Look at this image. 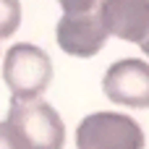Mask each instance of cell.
<instances>
[{"mask_svg":"<svg viewBox=\"0 0 149 149\" xmlns=\"http://www.w3.org/2000/svg\"><path fill=\"white\" fill-rule=\"evenodd\" d=\"M5 131L16 149H63V118L42 100H10Z\"/></svg>","mask_w":149,"mask_h":149,"instance_id":"6da1fadb","label":"cell"},{"mask_svg":"<svg viewBox=\"0 0 149 149\" xmlns=\"http://www.w3.org/2000/svg\"><path fill=\"white\" fill-rule=\"evenodd\" d=\"M3 79L13 100H39V94L50 86L52 63L45 50L21 42L8 50L3 63Z\"/></svg>","mask_w":149,"mask_h":149,"instance_id":"7a4b0ae2","label":"cell"},{"mask_svg":"<svg viewBox=\"0 0 149 149\" xmlns=\"http://www.w3.org/2000/svg\"><path fill=\"white\" fill-rule=\"evenodd\" d=\"M79 149H144V131L120 113H92L79 123Z\"/></svg>","mask_w":149,"mask_h":149,"instance_id":"3957f363","label":"cell"},{"mask_svg":"<svg viewBox=\"0 0 149 149\" xmlns=\"http://www.w3.org/2000/svg\"><path fill=\"white\" fill-rule=\"evenodd\" d=\"M102 89L110 102L123 107H149V63L139 58L118 60L107 68Z\"/></svg>","mask_w":149,"mask_h":149,"instance_id":"277c9868","label":"cell"},{"mask_svg":"<svg viewBox=\"0 0 149 149\" xmlns=\"http://www.w3.org/2000/svg\"><path fill=\"white\" fill-rule=\"evenodd\" d=\"M100 18L107 34L141 45L149 37V0H102Z\"/></svg>","mask_w":149,"mask_h":149,"instance_id":"5b68a950","label":"cell"},{"mask_svg":"<svg viewBox=\"0 0 149 149\" xmlns=\"http://www.w3.org/2000/svg\"><path fill=\"white\" fill-rule=\"evenodd\" d=\"M107 31L97 10L81 16H63L58 21V45L63 52L76 58H92L105 47Z\"/></svg>","mask_w":149,"mask_h":149,"instance_id":"8992f818","label":"cell"},{"mask_svg":"<svg viewBox=\"0 0 149 149\" xmlns=\"http://www.w3.org/2000/svg\"><path fill=\"white\" fill-rule=\"evenodd\" d=\"M21 24V3L18 0H0V39L10 37Z\"/></svg>","mask_w":149,"mask_h":149,"instance_id":"52a82bcc","label":"cell"},{"mask_svg":"<svg viewBox=\"0 0 149 149\" xmlns=\"http://www.w3.org/2000/svg\"><path fill=\"white\" fill-rule=\"evenodd\" d=\"M58 3L63 8V16H81L97 8V0H58Z\"/></svg>","mask_w":149,"mask_h":149,"instance_id":"ba28073f","label":"cell"},{"mask_svg":"<svg viewBox=\"0 0 149 149\" xmlns=\"http://www.w3.org/2000/svg\"><path fill=\"white\" fill-rule=\"evenodd\" d=\"M0 149H16L10 136H8V131H5V123H0Z\"/></svg>","mask_w":149,"mask_h":149,"instance_id":"9c48e42d","label":"cell"},{"mask_svg":"<svg viewBox=\"0 0 149 149\" xmlns=\"http://www.w3.org/2000/svg\"><path fill=\"white\" fill-rule=\"evenodd\" d=\"M141 50H144V55H147V58H149V37H147V39H144V42H141Z\"/></svg>","mask_w":149,"mask_h":149,"instance_id":"30bf717a","label":"cell"}]
</instances>
